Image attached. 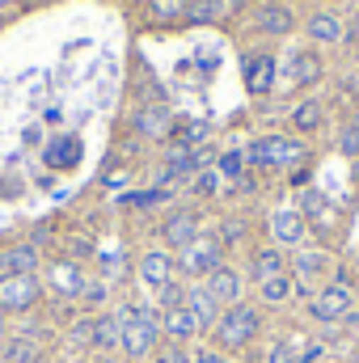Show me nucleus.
<instances>
[{
    "instance_id": "f257e3e1",
    "label": "nucleus",
    "mask_w": 359,
    "mask_h": 363,
    "mask_svg": "<svg viewBox=\"0 0 359 363\" xmlns=\"http://www.w3.org/2000/svg\"><path fill=\"white\" fill-rule=\"evenodd\" d=\"M211 330H216L220 351H237V347H250V342L258 338V330H263V313H258L254 304L237 300V304H228V308L220 313V321H216Z\"/></svg>"
},
{
    "instance_id": "f03ea898",
    "label": "nucleus",
    "mask_w": 359,
    "mask_h": 363,
    "mask_svg": "<svg viewBox=\"0 0 359 363\" xmlns=\"http://www.w3.org/2000/svg\"><path fill=\"white\" fill-rule=\"evenodd\" d=\"M300 157H304V144L300 140H287V135L254 140V148L245 152V161H254L258 169H283V165H296Z\"/></svg>"
},
{
    "instance_id": "7ed1b4c3",
    "label": "nucleus",
    "mask_w": 359,
    "mask_h": 363,
    "mask_svg": "<svg viewBox=\"0 0 359 363\" xmlns=\"http://www.w3.org/2000/svg\"><path fill=\"white\" fill-rule=\"evenodd\" d=\"M123 321V334H118V351L127 359H144L161 347V325L157 321H144V317H118Z\"/></svg>"
},
{
    "instance_id": "20e7f679",
    "label": "nucleus",
    "mask_w": 359,
    "mask_h": 363,
    "mask_svg": "<svg viewBox=\"0 0 359 363\" xmlns=\"http://www.w3.org/2000/svg\"><path fill=\"white\" fill-rule=\"evenodd\" d=\"M309 313H313L317 321H326V325H338V321H347V317L355 313V296H351V287L330 283L326 291H317V296H313Z\"/></svg>"
},
{
    "instance_id": "39448f33",
    "label": "nucleus",
    "mask_w": 359,
    "mask_h": 363,
    "mask_svg": "<svg viewBox=\"0 0 359 363\" xmlns=\"http://www.w3.org/2000/svg\"><path fill=\"white\" fill-rule=\"evenodd\" d=\"M38 304L34 274H0V313H30Z\"/></svg>"
},
{
    "instance_id": "423d86ee",
    "label": "nucleus",
    "mask_w": 359,
    "mask_h": 363,
    "mask_svg": "<svg viewBox=\"0 0 359 363\" xmlns=\"http://www.w3.org/2000/svg\"><path fill=\"white\" fill-rule=\"evenodd\" d=\"M216 267H224V250H220V241H211V237H194V241L182 250V274L203 279V274H211Z\"/></svg>"
},
{
    "instance_id": "0eeeda50",
    "label": "nucleus",
    "mask_w": 359,
    "mask_h": 363,
    "mask_svg": "<svg viewBox=\"0 0 359 363\" xmlns=\"http://www.w3.org/2000/svg\"><path fill=\"white\" fill-rule=\"evenodd\" d=\"M182 308L194 317V325H199V330H211V325L220 321V313H224V308H220V300H216L207 287H186V304H182Z\"/></svg>"
},
{
    "instance_id": "6e6552de",
    "label": "nucleus",
    "mask_w": 359,
    "mask_h": 363,
    "mask_svg": "<svg viewBox=\"0 0 359 363\" xmlns=\"http://www.w3.org/2000/svg\"><path fill=\"white\" fill-rule=\"evenodd\" d=\"M161 237L170 241V250H186L194 237H199V216L194 211H174L161 228Z\"/></svg>"
},
{
    "instance_id": "1a4fd4ad",
    "label": "nucleus",
    "mask_w": 359,
    "mask_h": 363,
    "mask_svg": "<svg viewBox=\"0 0 359 363\" xmlns=\"http://www.w3.org/2000/svg\"><path fill=\"white\" fill-rule=\"evenodd\" d=\"M203 287H207V291H211L220 304H237L245 283H241V274L233 271V267H216V271L207 274V283H203Z\"/></svg>"
},
{
    "instance_id": "9d476101",
    "label": "nucleus",
    "mask_w": 359,
    "mask_h": 363,
    "mask_svg": "<svg viewBox=\"0 0 359 363\" xmlns=\"http://www.w3.org/2000/svg\"><path fill=\"white\" fill-rule=\"evenodd\" d=\"M140 274H144L148 287L161 291V287L174 279V258H170V250H148V254L140 258Z\"/></svg>"
},
{
    "instance_id": "9b49d317",
    "label": "nucleus",
    "mask_w": 359,
    "mask_h": 363,
    "mask_svg": "<svg viewBox=\"0 0 359 363\" xmlns=\"http://www.w3.org/2000/svg\"><path fill=\"white\" fill-rule=\"evenodd\" d=\"M38 271V245H9L0 254V274H34Z\"/></svg>"
},
{
    "instance_id": "f8f14e48",
    "label": "nucleus",
    "mask_w": 359,
    "mask_h": 363,
    "mask_svg": "<svg viewBox=\"0 0 359 363\" xmlns=\"http://www.w3.org/2000/svg\"><path fill=\"white\" fill-rule=\"evenodd\" d=\"M270 233H275L279 245H300V241H304V216H300V211H275Z\"/></svg>"
},
{
    "instance_id": "ddd939ff",
    "label": "nucleus",
    "mask_w": 359,
    "mask_h": 363,
    "mask_svg": "<svg viewBox=\"0 0 359 363\" xmlns=\"http://www.w3.org/2000/svg\"><path fill=\"white\" fill-rule=\"evenodd\" d=\"M170 110H157V106H148V110H140L136 114V131L140 135H148V140H170Z\"/></svg>"
},
{
    "instance_id": "4468645a",
    "label": "nucleus",
    "mask_w": 359,
    "mask_h": 363,
    "mask_svg": "<svg viewBox=\"0 0 359 363\" xmlns=\"http://www.w3.org/2000/svg\"><path fill=\"white\" fill-rule=\"evenodd\" d=\"M77 161H81V140H77V135L51 140V148H47V165H51V169H72Z\"/></svg>"
},
{
    "instance_id": "2eb2a0df",
    "label": "nucleus",
    "mask_w": 359,
    "mask_h": 363,
    "mask_svg": "<svg viewBox=\"0 0 359 363\" xmlns=\"http://www.w3.org/2000/svg\"><path fill=\"white\" fill-rule=\"evenodd\" d=\"M245 85H250V93H270V85H275V60L270 55L245 60Z\"/></svg>"
},
{
    "instance_id": "dca6fc26",
    "label": "nucleus",
    "mask_w": 359,
    "mask_h": 363,
    "mask_svg": "<svg viewBox=\"0 0 359 363\" xmlns=\"http://www.w3.org/2000/svg\"><path fill=\"white\" fill-rule=\"evenodd\" d=\"M43 347H38V334H13L4 342V359L9 363H38Z\"/></svg>"
},
{
    "instance_id": "f3484780",
    "label": "nucleus",
    "mask_w": 359,
    "mask_h": 363,
    "mask_svg": "<svg viewBox=\"0 0 359 363\" xmlns=\"http://www.w3.org/2000/svg\"><path fill=\"white\" fill-rule=\"evenodd\" d=\"M161 334H170L174 342H182V338L199 334V325H194V317L186 308H170V313H161Z\"/></svg>"
},
{
    "instance_id": "a211bd4d",
    "label": "nucleus",
    "mask_w": 359,
    "mask_h": 363,
    "mask_svg": "<svg viewBox=\"0 0 359 363\" xmlns=\"http://www.w3.org/2000/svg\"><path fill=\"white\" fill-rule=\"evenodd\" d=\"M309 38L313 43H338L343 38V21L334 13H313L309 17Z\"/></svg>"
},
{
    "instance_id": "6ab92c4d",
    "label": "nucleus",
    "mask_w": 359,
    "mask_h": 363,
    "mask_svg": "<svg viewBox=\"0 0 359 363\" xmlns=\"http://www.w3.org/2000/svg\"><path fill=\"white\" fill-rule=\"evenodd\" d=\"M118 334H123V321L118 317H93V347L97 351H114L118 347Z\"/></svg>"
},
{
    "instance_id": "aec40b11",
    "label": "nucleus",
    "mask_w": 359,
    "mask_h": 363,
    "mask_svg": "<svg viewBox=\"0 0 359 363\" xmlns=\"http://www.w3.org/2000/svg\"><path fill=\"white\" fill-rule=\"evenodd\" d=\"M233 9H237V0H190L186 17H190V21H220V17H228Z\"/></svg>"
},
{
    "instance_id": "412c9836",
    "label": "nucleus",
    "mask_w": 359,
    "mask_h": 363,
    "mask_svg": "<svg viewBox=\"0 0 359 363\" xmlns=\"http://www.w3.org/2000/svg\"><path fill=\"white\" fill-rule=\"evenodd\" d=\"M250 274H254L258 283H267V279H275V274H283V254H279V250H258L254 262H250Z\"/></svg>"
},
{
    "instance_id": "4be33fe9",
    "label": "nucleus",
    "mask_w": 359,
    "mask_h": 363,
    "mask_svg": "<svg viewBox=\"0 0 359 363\" xmlns=\"http://www.w3.org/2000/svg\"><path fill=\"white\" fill-rule=\"evenodd\" d=\"M51 279H55V287H60L64 296H81V287H85V274H81L77 262H60V267L51 271Z\"/></svg>"
},
{
    "instance_id": "5701e85b",
    "label": "nucleus",
    "mask_w": 359,
    "mask_h": 363,
    "mask_svg": "<svg viewBox=\"0 0 359 363\" xmlns=\"http://www.w3.org/2000/svg\"><path fill=\"white\" fill-rule=\"evenodd\" d=\"M292 81L296 85H313V81H321V60L317 55H292Z\"/></svg>"
},
{
    "instance_id": "b1692460",
    "label": "nucleus",
    "mask_w": 359,
    "mask_h": 363,
    "mask_svg": "<svg viewBox=\"0 0 359 363\" xmlns=\"http://www.w3.org/2000/svg\"><path fill=\"white\" fill-rule=\"evenodd\" d=\"M258 26H263L267 34H292V13H287L283 4H267V9L258 13Z\"/></svg>"
},
{
    "instance_id": "393cba45",
    "label": "nucleus",
    "mask_w": 359,
    "mask_h": 363,
    "mask_svg": "<svg viewBox=\"0 0 359 363\" xmlns=\"http://www.w3.org/2000/svg\"><path fill=\"white\" fill-rule=\"evenodd\" d=\"M326 267H330V258H326L321 250H300V254H296V274H300V283L313 279V274H321Z\"/></svg>"
},
{
    "instance_id": "a878e982",
    "label": "nucleus",
    "mask_w": 359,
    "mask_h": 363,
    "mask_svg": "<svg viewBox=\"0 0 359 363\" xmlns=\"http://www.w3.org/2000/svg\"><path fill=\"white\" fill-rule=\"evenodd\" d=\"M292 123H296V131H317L321 127V101H300L292 110Z\"/></svg>"
},
{
    "instance_id": "bb28decb",
    "label": "nucleus",
    "mask_w": 359,
    "mask_h": 363,
    "mask_svg": "<svg viewBox=\"0 0 359 363\" xmlns=\"http://www.w3.org/2000/svg\"><path fill=\"white\" fill-rule=\"evenodd\" d=\"M258 291H263V304H283L292 296V279L287 274H275L267 283H258Z\"/></svg>"
},
{
    "instance_id": "cd10ccee",
    "label": "nucleus",
    "mask_w": 359,
    "mask_h": 363,
    "mask_svg": "<svg viewBox=\"0 0 359 363\" xmlns=\"http://www.w3.org/2000/svg\"><path fill=\"white\" fill-rule=\"evenodd\" d=\"M148 9H153V17H161V21H174V17H186L190 0H148Z\"/></svg>"
},
{
    "instance_id": "c85d7f7f",
    "label": "nucleus",
    "mask_w": 359,
    "mask_h": 363,
    "mask_svg": "<svg viewBox=\"0 0 359 363\" xmlns=\"http://www.w3.org/2000/svg\"><path fill=\"white\" fill-rule=\"evenodd\" d=\"M207 135H211V127H207V123H186V127H178V144H186V148L207 144Z\"/></svg>"
},
{
    "instance_id": "c756f323",
    "label": "nucleus",
    "mask_w": 359,
    "mask_h": 363,
    "mask_svg": "<svg viewBox=\"0 0 359 363\" xmlns=\"http://www.w3.org/2000/svg\"><path fill=\"white\" fill-rule=\"evenodd\" d=\"M157 304H161V313H170V308H182V304H186V287H182L178 279H170V283L161 287V300H157Z\"/></svg>"
},
{
    "instance_id": "7c9ffc66",
    "label": "nucleus",
    "mask_w": 359,
    "mask_h": 363,
    "mask_svg": "<svg viewBox=\"0 0 359 363\" xmlns=\"http://www.w3.org/2000/svg\"><path fill=\"white\" fill-rule=\"evenodd\" d=\"M220 174H224V178H233V182H241V178H245V152H237V148H233V152H224V157H220Z\"/></svg>"
},
{
    "instance_id": "2f4dec72",
    "label": "nucleus",
    "mask_w": 359,
    "mask_h": 363,
    "mask_svg": "<svg viewBox=\"0 0 359 363\" xmlns=\"http://www.w3.org/2000/svg\"><path fill=\"white\" fill-rule=\"evenodd\" d=\"M304 216H313L317 224H330V207H326V199L317 190H304Z\"/></svg>"
},
{
    "instance_id": "473e14b6",
    "label": "nucleus",
    "mask_w": 359,
    "mask_h": 363,
    "mask_svg": "<svg viewBox=\"0 0 359 363\" xmlns=\"http://www.w3.org/2000/svg\"><path fill=\"white\" fill-rule=\"evenodd\" d=\"M127 207H157V203H170L165 190H140V194H123Z\"/></svg>"
},
{
    "instance_id": "72a5a7b5",
    "label": "nucleus",
    "mask_w": 359,
    "mask_h": 363,
    "mask_svg": "<svg viewBox=\"0 0 359 363\" xmlns=\"http://www.w3.org/2000/svg\"><path fill=\"white\" fill-rule=\"evenodd\" d=\"M153 363H190V355L182 351V342H161L153 351Z\"/></svg>"
},
{
    "instance_id": "f704fd0d",
    "label": "nucleus",
    "mask_w": 359,
    "mask_h": 363,
    "mask_svg": "<svg viewBox=\"0 0 359 363\" xmlns=\"http://www.w3.org/2000/svg\"><path fill=\"white\" fill-rule=\"evenodd\" d=\"M241 237H245V224H241V220H224V228H220V250H224V245H237Z\"/></svg>"
},
{
    "instance_id": "c9c22d12",
    "label": "nucleus",
    "mask_w": 359,
    "mask_h": 363,
    "mask_svg": "<svg viewBox=\"0 0 359 363\" xmlns=\"http://www.w3.org/2000/svg\"><path fill=\"white\" fill-rule=\"evenodd\" d=\"M81 300H85L89 308H101V304H106V283H89V279H85V287H81Z\"/></svg>"
},
{
    "instance_id": "e433bc0d",
    "label": "nucleus",
    "mask_w": 359,
    "mask_h": 363,
    "mask_svg": "<svg viewBox=\"0 0 359 363\" xmlns=\"http://www.w3.org/2000/svg\"><path fill=\"white\" fill-rule=\"evenodd\" d=\"M338 148H343L347 157H359V123H355V127H347V131L338 135Z\"/></svg>"
},
{
    "instance_id": "4c0bfd02",
    "label": "nucleus",
    "mask_w": 359,
    "mask_h": 363,
    "mask_svg": "<svg viewBox=\"0 0 359 363\" xmlns=\"http://www.w3.org/2000/svg\"><path fill=\"white\" fill-rule=\"evenodd\" d=\"M194 190H199V194H211V190H216V169H203V174L194 178Z\"/></svg>"
},
{
    "instance_id": "58836bf2",
    "label": "nucleus",
    "mask_w": 359,
    "mask_h": 363,
    "mask_svg": "<svg viewBox=\"0 0 359 363\" xmlns=\"http://www.w3.org/2000/svg\"><path fill=\"white\" fill-rule=\"evenodd\" d=\"M68 250H72V254H77V258H89V254H93L89 237H72V241H68Z\"/></svg>"
},
{
    "instance_id": "ea45409f",
    "label": "nucleus",
    "mask_w": 359,
    "mask_h": 363,
    "mask_svg": "<svg viewBox=\"0 0 359 363\" xmlns=\"http://www.w3.org/2000/svg\"><path fill=\"white\" fill-rule=\"evenodd\" d=\"M267 363H296V351H292V347H275Z\"/></svg>"
},
{
    "instance_id": "a19ab883",
    "label": "nucleus",
    "mask_w": 359,
    "mask_h": 363,
    "mask_svg": "<svg viewBox=\"0 0 359 363\" xmlns=\"http://www.w3.org/2000/svg\"><path fill=\"white\" fill-rule=\"evenodd\" d=\"M190 363H224V355H220V351H199Z\"/></svg>"
},
{
    "instance_id": "79ce46f5",
    "label": "nucleus",
    "mask_w": 359,
    "mask_h": 363,
    "mask_svg": "<svg viewBox=\"0 0 359 363\" xmlns=\"http://www.w3.org/2000/svg\"><path fill=\"white\" fill-rule=\"evenodd\" d=\"M0 338H4V321H0Z\"/></svg>"
},
{
    "instance_id": "37998d69",
    "label": "nucleus",
    "mask_w": 359,
    "mask_h": 363,
    "mask_svg": "<svg viewBox=\"0 0 359 363\" xmlns=\"http://www.w3.org/2000/svg\"><path fill=\"white\" fill-rule=\"evenodd\" d=\"M351 363H359V355H355V359H351Z\"/></svg>"
}]
</instances>
